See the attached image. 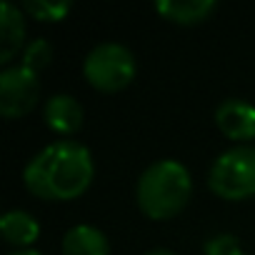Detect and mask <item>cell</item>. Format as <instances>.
I'll return each mask as SVG.
<instances>
[{
    "instance_id": "1",
    "label": "cell",
    "mask_w": 255,
    "mask_h": 255,
    "mask_svg": "<svg viewBox=\"0 0 255 255\" xmlns=\"http://www.w3.org/2000/svg\"><path fill=\"white\" fill-rule=\"evenodd\" d=\"M95 175L93 155L78 140H55L35 153L25 170L23 183L30 195L48 203H68L80 198Z\"/></svg>"
},
{
    "instance_id": "2",
    "label": "cell",
    "mask_w": 255,
    "mask_h": 255,
    "mask_svg": "<svg viewBox=\"0 0 255 255\" xmlns=\"http://www.w3.org/2000/svg\"><path fill=\"white\" fill-rule=\"evenodd\" d=\"M193 198L190 170L173 158L148 165L135 185V203L150 220H170L185 210Z\"/></svg>"
},
{
    "instance_id": "3",
    "label": "cell",
    "mask_w": 255,
    "mask_h": 255,
    "mask_svg": "<svg viewBox=\"0 0 255 255\" xmlns=\"http://www.w3.org/2000/svg\"><path fill=\"white\" fill-rule=\"evenodd\" d=\"M208 188L220 200H248L255 195V145H233L208 170Z\"/></svg>"
},
{
    "instance_id": "4",
    "label": "cell",
    "mask_w": 255,
    "mask_h": 255,
    "mask_svg": "<svg viewBox=\"0 0 255 255\" xmlns=\"http://www.w3.org/2000/svg\"><path fill=\"white\" fill-rule=\"evenodd\" d=\"M138 63L130 48L120 43H100L83 60V75L100 93H120L135 80Z\"/></svg>"
},
{
    "instance_id": "5",
    "label": "cell",
    "mask_w": 255,
    "mask_h": 255,
    "mask_svg": "<svg viewBox=\"0 0 255 255\" xmlns=\"http://www.w3.org/2000/svg\"><path fill=\"white\" fill-rule=\"evenodd\" d=\"M40 100L38 73L25 65H8L0 73V115L15 120L28 115Z\"/></svg>"
},
{
    "instance_id": "6",
    "label": "cell",
    "mask_w": 255,
    "mask_h": 255,
    "mask_svg": "<svg viewBox=\"0 0 255 255\" xmlns=\"http://www.w3.org/2000/svg\"><path fill=\"white\" fill-rule=\"evenodd\" d=\"M215 128L233 143L250 145L255 140V105L243 98H228L215 108Z\"/></svg>"
},
{
    "instance_id": "7",
    "label": "cell",
    "mask_w": 255,
    "mask_h": 255,
    "mask_svg": "<svg viewBox=\"0 0 255 255\" xmlns=\"http://www.w3.org/2000/svg\"><path fill=\"white\" fill-rule=\"evenodd\" d=\"M43 118L48 123V128L58 135H75L80 128H83V105L75 95H68V93H58L53 95L45 108H43Z\"/></svg>"
},
{
    "instance_id": "8",
    "label": "cell",
    "mask_w": 255,
    "mask_h": 255,
    "mask_svg": "<svg viewBox=\"0 0 255 255\" xmlns=\"http://www.w3.org/2000/svg\"><path fill=\"white\" fill-rule=\"evenodd\" d=\"M25 50V18L13 3H0V63L8 65Z\"/></svg>"
},
{
    "instance_id": "9",
    "label": "cell",
    "mask_w": 255,
    "mask_h": 255,
    "mask_svg": "<svg viewBox=\"0 0 255 255\" xmlns=\"http://www.w3.org/2000/svg\"><path fill=\"white\" fill-rule=\"evenodd\" d=\"M215 8H218L215 0H158L155 3V13L160 18L183 28L205 23L215 13Z\"/></svg>"
},
{
    "instance_id": "10",
    "label": "cell",
    "mask_w": 255,
    "mask_h": 255,
    "mask_svg": "<svg viewBox=\"0 0 255 255\" xmlns=\"http://www.w3.org/2000/svg\"><path fill=\"white\" fill-rule=\"evenodd\" d=\"M63 255H110L108 238L95 225H73L60 240Z\"/></svg>"
},
{
    "instance_id": "11",
    "label": "cell",
    "mask_w": 255,
    "mask_h": 255,
    "mask_svg": "<svg viewBox=\"0 0 255 255\" xmlns=\"http://www.w3.org/2000/svg\"><path fill=\"white\" fill-rule=\"evenodd\" d=\"M0 233L8 245H13L15 250H25L33 248V243L40 238V223L28 210H8L0 218Z\"/></svg>"
},
{
    "instance_id": "12",
    "label": "cell",
    "mask_w": 255,
    "mask_h": 255,
    "mask_svg": "<svg viewBox=\"0 0 255 255\" xmlns=\"http://www.w3.org/2000/svg\"><path fill=\"white\" fill-rule=\"evenodd\" d=\"M23 10L38 23H60L73 10V3H68V0H60V3H55V0H28V3H23Z\"/></svg>"
},
{
    "instance_id": "13",
    "label": "cell",
    "mask_w": 255,
    "mask_h": 255,
    "mask_svg": "<svg viewBox=\"0 0 255 255\" xmlns=\"http://www.w3.org/2000/svg\"><path fill=\"white\" fill-rule=\"evenodd\" d=\"M50 60H53V45L45 38H35L33 43L25 45L20 65H25L33 73H40V70H45L50 65Z\"/></svg>"
},
{
    "instance_id": "14",
    "label": "cell",
    "mask_w": 255,
    "mask_h": 255,
    "mask_svg": "<svg viewBox=\"0 0 255 255\" xmlns=\"http://www.w3.org/2000/svg\"><path fill=\"white\" fill-rule=\"evenodd\" d=\"M205 255H248L233 233H215L203 243Z\"/></svg>"
},
{
    "instance_id": "15",
    "label": "cell",
    "mask_w": 255,
    "mask_h": 255,
    "mask_svg": "<svg viewBox=\"0 0 255 255\" xmlns=\"http://www.w3.org/2000/svg\"><path fill=\"white\" fill-rule=\"evenodd\" d=\"M8 255H43V253L35 250V248H25V250H13V253H8Z\"/></svg>"
},
{
    "instance_id": "16",
    "label": "cell",
    "mask_w": 255,
    "mask_h": 255,
    "mask_svg": "<svg viewBox=\"0 0 255 255\" xmlns=\"http://www.w3.org/2000/svg\"><path fill=\"white\" fill-rule=\"evenodd\" d=\"M145 255H178V253H173V250H168V248H155V250H148Z\"/></svg>"
}]
</instances>
